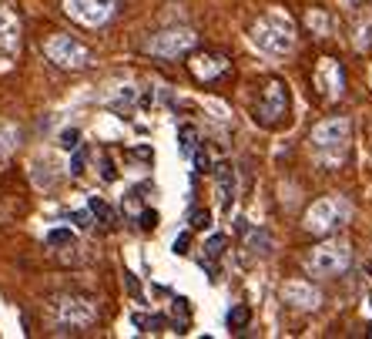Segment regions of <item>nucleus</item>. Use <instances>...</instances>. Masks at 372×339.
<instances>
[{
  "mask_svg": "<svg viewBox=\"0 0 372 339\" xmlns=\"http://www.w3.org/2000/svg\"><path fill=\"white\" fill-rule=\"evenodd\" d=\"M251 44L269 57H285L296 51V24L285 10H269L251 24Z\"/></svg>",
  "mask_w": 372,
  "mask_h": 339,
  "instance_id": "1",
  "label": "nucleus"
},
{
  "mask_svg": "<svg viewBox=\"0 0 372 339\" xmlns=\"http://www.w3.org/2000/svg\"><path fill=\"white\" fill-rule=\"evenodd\" d=\"M198 44V34L188 30V27H168V30H158L145 41V51L151 57H161V61H172L178 54H188Z\"/></svg>",
  "mask_w": 372,
  "mask_h": 339,
  "instance_id": "5",
  "label": "nucleus"
},
{
  "mask_svg": "<svg viewBox=\"0 0 372 339\" xmlns=\"http://www.w3.org/2000/svg\"><path fill=\"white\" fill-rule=\"evenodd\" d=\"M77 145H81V131H77V128H64V131H61V148H64V152H74Z\"/></svg>",
  "mask_w": 372,
  "mask_h": 339,
  "instance_id": "19",
  "label": "nucleus"
},
{
  "mask_svg": "<svg viewBox=\"0 0 372 339\" xmlns=\"http://www.w3.org/2000/svg\"><path fill=\"white\" fill-rule=\"evenodd\" d=\"M248 319H251V309L248 306H231L228 309V329H245Z\"/></svg>",
  "mask_w": 372,
  "mask_h": 339,
  "instance_id": "17",
  "label": "nucleus"
},
{
  "mask_svg": "<svg viewBox=\"0 0 372 339\" xmlns=\"http://www.w3.org/2000/svg\"><path fill=\"white\" fill-rule=\"evenodd\" d=\"M131 322H134L141 333H158V329L165 326V319H161V316H145V313H134V316H131Z\"/></svg>",
  "mask_w": 372,
  "mask_h": 339,
  "instance_id": "16",
  "label": "nucleus"
},
{
  "mask_svg": "<svg viewBox=\"0 0 372 339\" xmlns=\"http://www.w3.org/2000/svg\"><path fill=\"white\" fill-rule=\"evenodd\" d=\"M71 218H74L77 229H87V225H91V215H87V212H74Z\"/></svg>",
  "mask_w": 372,
  "mask_h": 339,
  "instance_id": "29",
  "label": "nucleus"
},
{
  "mask_svg": "<svg viewBox=\"0 0 372 339\" xmlns=\"http://www.w3.org/2000/svg\"><path fill=\"white\" fill-rule=\"evenodd\" d=\"M48 242L50 245H68V242H74V235L68 229H54V232H48Z\"/></svg>",
  "mask_w": 372,
  "mask_h": 339,
  "instance_id": "21",
  "label": "nucleus"
},
{
  "mask_svg": "<svg viewBox=\"0 0 372 339\" xmlns=\"http://www.w3.org/2000/svg\"><path fill=\"white\" fill-rule=\"evenodd\" d=\"M211 225V215L208 212H192V232H205Z\"/></svg>",
  "mask_w": 372,
  "mask_h": 339,
  "instance_id": "20",
  "label": "nucleus"
},
{
  "mask_svg": "<svg viewBox=\"0 0 372 339\" xmlns=\"http://www.w3.org/2000/svg\"><path fill=\"white\" fill-rule=\"evenodd\" d=\"M94 316L98 313H94L91 299H77V296H64V299H57V322H61V326L81 329V326H91Z\"/></svg>",
  "mask_w": 372,
  "mask_h": 339,
  "instance_id": "10",
  "label": "nucleus"
},
{
  "mask_svg": "<svg viewBox=\"0 0 372 339\" xmlns=\"http://www.w3.org/2000/svg\"><path fill=\"white\" fill-rule=\"evenodd\" d=\"M289 118V88L282 81H269L262 88V98L255 105V125L262 128H275L278 121Z\"/></svg>",
  "mask_w": 372,
  "mask_h": 339,
  "instance_id": "7",
  "label": "nucleus"
},
{
  "mask_svg": "<svg viewBox=\"0 0 372 339\" xmlns=\"http://www.w3.org/2000/svg\"><path fill=\"white\" fill-rule=\"evenodd\" d=\"M349 262H352V252H349L346 242H325L319 249H312L309 256H305V272L309 276H339V272H346Z\"/></svg>",
  "mask_w": 372,
  "mask_h": 339,
  "instance_id": "4",
  "label": "nucleus"
},
{
  "mask_svg": "<svg viewBox=\"0 0 372 339\" xmlns=\"http://www.w3.org/2000/svg\"><path fill=\"white\" fill-rule=\"evenodd\" d=\"M61 3H64V14L81 27H101L114 14V0H61Z\"/></svg>",
  "mask_w": 372,
  "mask_h": 339,
  "instance_id": "8",
  "label": "nucleus"
},
{
  "mask_svg": "<svg viewBox=\"0 0 372 339\" xmlns=\"http://www.w3.org/2000/svg\"><path fill=\"white\" fill-rule=\"evenodd\" d=\"M91 212L98 215L104 225H114V209H111V205H107L104 198H91Z\"/></svg>",
  "mask_w": 372,
  "mask_h": 339,
  "instance_id": "18",
  "label": "nucleus"
},
{
  "mask_svg": "<svg viewBox=\"0 0 372 339\" xmlns=\"http://www.w3.org/2000/svg\"><path fill=\"white\" fill-rule=\"evenodd\" d=\"M218 192H222V209H231V198H235V172L231 165H218Z\"/></svg>",
  "mask_w": 372,
  "mask_h": 339,
  "instance_id": "14",
  "label": "nucleus"
},
{
  "mask_svg": "<svg viewBox=\"0 0 372 339\" xmlns=\"http://www.w3.org/2000/svg\"><path fill=\"white\" fill-rule=\"evenodd\" d=\"M71 175H84V148L77 145L74 155H71Z\"/></svg>",
  "mask_w": 372,
  "mask_h": 339,
  "instance_id": "22",
  "label": "nucleus"
},
{
  "mask_svg": "<svg viewBox=\"0 0 372 339\" xmlns=\"http://www.w3.org/2000/svg\"><path fill=\"white\" fill-rule=\"evenodd\" d=\"M101 168H104V172H101V175H104V182H114V178H118V172H114V161H111L107 155L101 158Z\"/></svg>",
  "mask_w": 372,
  "mask_h": 339,
  "instance_id": "25",
  "label": "nucleus"
},
{
  "mask_svg": "<svg viewBox=\"0 0 372 339\" xmlns=\"http://www.w3.org/2000/svg\"><path fill=\"white\" fill-rule=\"evenodd\" d=\"M369 336H372V326H369Z\"/></svg>",
  "mask_w": 372,
  "mask_h": 339,
  "instance_id": "30",
  "label": "nucleus"
},
{
  "mask_svg": "<svg viewBox=\"0 0 372 339\" xmlns=\"http://www.w3.org/2000/svg\"><path fill=\"white\" fill-rule=\"evenodd\" d=\"M316 88H319V94L329 98V101H335V98H342V91H346V71H342V64L335 61V57H322L319 64H316Z\"/></svg>",
  "mask_w": 372,
  "mask_h": 339,
  "instance_id": "9",
  "label": "nucleus"
},
{
  "mask_svg": "<svg viewBox=\"0 0 372 339\" xmlns=\"http://www.w3.org/2000/svg\"><path fill=\"white\" fill-rule=\"evenodd\" d=\"M188 242H192V232H181L178 235V238H174V256H185V252H188Z\"/></svg>",
  "mask_w": 372,
  "mask_h": 339,
  "instance_id": "24",
  "label": "nucleus"
},
{
  "mask_svg": "<svg viewBox=\"0 0 372 339\" xmlns=\"http://www.w3.org/2000/svg\"><path fill=\"white\" fill-rule=\"evenodd\" d=\"M282 299L292 302L296 309H319V292L309 282H285L282 286Z\"/></svg>",
  "mask_w": 372,
  "mask_h": 339,
  "instance_id": "13",
  "label": "nucleus"
},
{
  "mask_svg": "<svg viewBox=\"0 0 372 339\" xmlns=\"http://www.w3.org/2000/svg\"><path fill=\"white\" fill-rule=\"evenodd\" d=\"M188 68H192V74L198 81H215L218 74L228 71V61H225L222 54H195L188 61Z\"/></svg>",
  "mask_w": 372,
  "mask_h": 339,
  "instance_id": "12",
  "label": "nucleus"
},
{
  "mask_svg": "<svg viewBox=\"0 0 372 339\" xmlns=\"http://www.w3.org/2000/svg\"><path fill=\"white\" fill-rule=\"evenodd\" d=\"M141 229H145V232L158 229V212H154V209H145V212H141Z\"/></svg>",
  "mask_w": 372,
  "mask_h": 339,
  "instance_id": "23",
  "label": "nucleus"
},
{
  "mask_svg": "<svg viewBox=\"0 0 372 339\" xmlns=\"http://www.w3.org/2000/svg\"><path fill=\"white\" fill-rule=\"evenodd\" d=\"M44 54H48V61H54L64 71H81V68L91 64V51L77 37H71V34H54V37H48L44 41Z\"/></svg>",
  "mask_w": 372,
  "mask_h": 339,
  "instance_id": "6",
  "label": "nucleus"
},
{
  "mask_svg": "<svg viewBox=\"0 0 372 339\" xmlns=\"http://www.w3.org/2000/svg\"><path fill=\"white\" fill-rule=\"evenodd\" d=\"M178 145H181V152H185V155H195V145H198V131L192 128V125H181V128H178Z\"/></svg>",
  "mask_w": 372,
  "mask_h": 339,
  "instance_id": "15",
  "label": "nucleus"
},
{
  "mask_svg": "<svg viewBox=\"0 0 372 339\" xmlns=\"http://www.w3.org/2000/svg\"><path fill=\"white\" fill-rule=\"evenodd\" d=\"M325 24H329V21H325V14H319V10H312V14H309V27H316V30H325Z\"/></svg>",
  "mask_w": 372,
  "mask_h": 339,
  "instance_id": "27",
  "label": "nucleus"
},
{
  "mask_svg": "<svg viewBox=\"0 0 372 339\" xmlns=\"http://www.w3.org/2000/svg\"><path fill=\"white\" fill-rule=\"evenodd\" d=\"M225 249V235H211V242H208V256H222Z\"/></svg>",
  "mask_w": 372,
  "mask_h": 339,
  "instance_id": "26",
  "label": "nucleus"
},
{
  "mask_svg": "<svg viewBox=\"0 0 372 339\" xmlns=\"http://www.w3.org/2000/svg\"><path fill=\"white\" fill-rule=\"evenodd\" d=\"M349 141H352V125L346 118H329V121H319L312 128V155L322 168H339L346 161V152H349Z\"/></svg>",
  "mask_w": 372,
  "mask_h": 339,
  "instance_id": "2",
  "label": "nucleus"
},
{
  "mask_svg": "<svg viewBox=\"0 0 372 339\" xmlns=\"http://www.w3.org/2000/svg\"><path fill=\"white\" fill-rule=\"evenodd\" d=\"M21 51V21L10 7L0 3V61L14 57Z\"/></svg>",
  "mask_w": 372,
  "mask_h": 339,
  "instance_id": "11",
  "label": "nucleus"
},
{
  "mask_svg": "<svg viewBox=\"0 0 372 339\" xmlns=\"http://www.w3.org/2000/svg\"><path fill=\"white\" fill-rule=\"evenodd\" d=\"M349 212H352L349 202L339 198V195L319 198V202H312L309 212H305V229L312 235H325V232H332V229H339V225H346Z\"/></svg>",
  "mask_w": 372,
  "mask_h": 339,
  "instance_id": "3",
  "label": "nucleus"
},
{
  "mask_svg": "<svg viewBox=\"0 0 372 339\" xmlns=\"http://www.w3.org/2000/svg\"><path fill=\"white\" fill-rule=\"evenodd\" d=\"M124 282H127V289H131V296H134V299H141V286H138V279H134L131 272H124Z\"/></svg>",
  "mask_w": 372,
  "mask_h": 339,
  "instance_id": "28",
  "label": "nucleus"
}]
</instances>
